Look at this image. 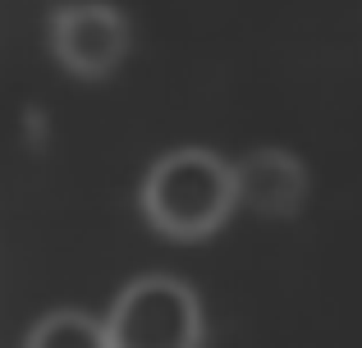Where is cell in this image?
Instances as JSON below:
<instances>
[{"label":"cell","mask_w":362,"mask_h":348,"mask_svg":"<svg viewBox=\"0 0 362 348\" xmlns=\"http://www.w3.org/2000/svg\"><path fill=\"white\" fill-rule=\"evenodd\" d=\"M97 325L106 348H206L202 303L170 275L129 280Z\"/></svg>","instance_id":"2"},{"label":"cell","mask_w":362,"mask_h":348,"mask_svg":"<svg viewBox=\"0 0 362 348\" xmlns=\"http://www.w3.org/2000/svg\"><path fill=\"white\" fill-rule=\"evenodd\" d=\"M239 202V174L206 147H179L142 179V215L165 239L197 243L230 220Z\"/></svg>","instance_id":"1"},{"label":"cell","mask_w":362,"mask_h":348,"mask_svg":"<svg viewBox=\"0 0 362 348\" xmlns=\"http://www.w3.org/2000/svg\"><path fill=\"white\" fill-rule=\"evenodd\" d=\"M18 348H106L101 344V325L88 312H51L37 325H28Z\"/></svg>","instance_id":"4"},{"label":"cell","mask_w":362,"mask_h":348,"mask_svg":"<svg viewBox=\"0 0 362 348\" xmlns=\"http://www.w3.org/2000/svg\"><path fill=\"white\" fill-rule=\"evenodd\" d=\"M124 51H129V23L119 9L88 0V5H64L55 14V55L64 69L101 78L124 60Z\"/></svg>","instance_id":"3"}]
</instances>
